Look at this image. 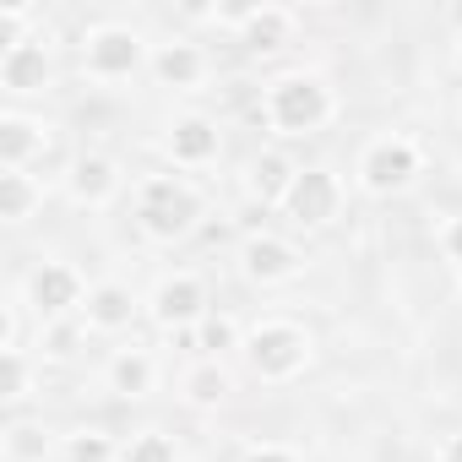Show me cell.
<instances>
[{
  "label": "cell",
  "instance_id": "obj_11",
  "mask_svg": "<svg viewBox=\"0 0 462 462\" xmlns=\"http://www.w3.org/2000/svg\"><path fill=\"white\" fill-rule=\"evenodd\" d=\"M289 267H294V256H289L278 240H256V245H251V273H256V278H283Z\"/></svg>",
  "mask_w": 462,
  "mask_h": 462
},
{
  "label": "cell",
  "instance_id": "obj_15",
  "mask_svg": "<svg viewBox=\"0 0 462 462\" xmlns=\"http://www.w3.org/2000/svg\"><path fill=\"white\" fill-rule=\"evenodd\" d=\"M77 190L82 196H104L109 190V163L104 158H82L77 163Z\"/></svg>",
  "mask_w": 462,
  "mask_h": 462
},
{
  "label": "cell",
  "instance_id": "obj_17",
  "mask_svg": "<svg viewBox=\"0 0 462 462\" xmlns=\"http://www.w3.org/2000/svg\"><path fill=\"white\" fill-rule=\"evenodd\" d=\"M283 44V17H256L251 23V50H278Z\"/></svg>",
  "mask_w": 462,
  "mask_h": 462
},
{
  "label": "cell",
  "instance_id": "obj_1",
  "mask_svg": "<svg viewBox=\"0 0 462 462\" xmlns=\"http://www.w3.org/2000/svg\"><path fill=\"white\" fill-rule=\"evenodd\" d=\"M273 115H278L283 131H310V125H321V115H327V93H321L316 82H283L278 98H273Z\"/></svg>",
  "mask_w": 462,
  "mask_h": 462
},
{
  "label": "cell",
  "instance_id": "obj_21",
  "mask_svg": "<svg viewBox=\"0 0 462 462\" xmlns=\"http://www.w3.org/2000/svg\"><path fill=\"white\" fill-rule=\"evenodd\" d=\"M71 462H109V446H104L98 435H82V440L71 446Z\"/></svg>",
  "mask_w": 462,
  "mask_h": 462
},
{
  "label": "cell",
  "instance_id": "obj_3",
  "mask_svg": "<svg viewBox=\"0 0 462 462\" xmlns=\"http://www.w3.org/2000/svg\"><path fill=\"white\" fill-rule=\"evenodd\" d=\"M289 201H294V217L300 223H327L332 207H337V185L327 174H300L294 190H289Z\"/></svg>",
  "mask_w": 462,
  "mask_h": 462
},
{
  "label": "cell",
  "instance_id": "obj_10",
  "mask_svg": "<svg viewBox=\"0 0 462 462\" xmlns=\"http://www.w3.org/2000/svg\"><path fill=\"white\" fill-rule=\"evenodd\" d=\"M212 147H217V136H212V125H207V120H185V125L174 131V152H180V158H190V163H196V158H207Z\"/></svg>",
  "mask_w": 462,
  "mask_h": 462
},
{
  "label": "cell",
  "instance_id": "obj_24",
  "mask_svg": "<svg viewBox=\"0 0 462 462\" xmlns=\"http://www.w3.org/2000/svg\"><path fill=\"white\" fill-rule=\"evenodd\" d=\"M23 392V365H17V354L6 359V397H17Z\"/></svg>",
  "mask_w": 462,
  "mask_h": 462
},
{
  "label": "cell",
  "instance_id": "obj_22",
  "mask_svg": "<svg viewBox=\"0 0 462 462\" xmlns=\"http://www.w3.org/2000/svg\"><path fill=\"white\" fill-rule=\"evenodd\" d=\"M196 397H201V402L223 397V375H217V370H201V375H196Z\"/></svg>",
  "mask_w": 462,
  "mask_h": 462
},
{
  "label": "cell",
  "instance_id": "obj_18",
  "mask_svg": "<svg viewBox=\"0 0 462 462\" xmlns=\"http://www.w3.org/2000/svg\"><path fill=\"white\" fill-rule=\"evenodd\" d=\"M283 180H289L283 158H262V163H256V190H262V196H278V190H283Z\"/></svg>",
  "mask_w": 462,
  "mask_h": 462
},
{
  "label": "cell",
  "instance_id": "obj_19",
  "mask_svg": "<svg viewBox=\"0 0 462 462\" xmlns=\"http://www.w3.org/2000/svg\"><path fill=\"white\" fill-rule=\"evenodd\" d=\"M131 462H174V451H169L163 435H142V440L131 446Z\"/></svg>",
  "mask_w": 462,
  "mask_h": 462
},
{
  "label": "cell",
  "instance_id": "obj_16",
  "mask_svg": "<svg viewBox=\"0 0 462 462\" xmlns=\"http://www.w3.org/2000/svg\"><path fill=\"white\" fill-rule=\"evenodd\" d=\"M158 71H163V77H169V82H190V77H196V55H190V50H180V44H174V50H169V55H163V60H158Z\"/></svg>",
  "mask_w": 462,
  "mask_h": 462
},
{
  "label": "cell",
  "instance_id": "obj_4",
  "mask_svg": "<svg viewBox=\"0 0 462 462\" xmlns=\"http://www.w3.org/2000/svg\"><path fill=\"white\" fill-rule=\"evenodd\" d=\"M300 354H305V343H300V332H289V327L256 332V343H251V359H256L267 375H283V370H294V365H300Z\"/></svg>",
  "mask_w": 462,
  "mask_h": 462
},
{
  "label": "cell",
  "instance_id": "obj_12",
  "mask_svg": "<svg viewBox=\"0 0 462 462\" xmlns=\"http://www.w3.org/2000/svg\"><path fill=\"white\" fill-rule=\"evenodd\" d=\"M131 316V300L120 294V289H98L93 294V321H104V327H120Z\"/></svg>",
  "mask_w": 462,
  "mask_h": 462
},
{
  "label": "cell",
  "instance_id": "obj_14",
  "mask_svg": "<svg viewBox=\"0 0 462 462\" xmlns=\"http://www.w3.org/2000/svg\"><path fill=\"white\" fill-rule=\"evenodd\" d=\"M28 147H33V131H28L23 120H6V125H0V158H6V163H17Z\"/></svg>",
  "mask_w": 462,
  "mask_h": 462
},
{
  "label": "cell",
  "instance_id": "obj_8",
  "mask_svg": "<svg viewBox=\"0 0 462 462\" xmlns=\"http://www.w3.org/2000/svg\"><path fill=\"white\" fill-rule=\"evenodd\" d=\"M33 300H39L44 310H66V305L77 300V278H71L66 267H44V273L33 278Z\"/></svg>",
  "mask_w": 462,
  "mask_h": 462
},
{
  "label": "cell",
  "instance_id": "obj_6",
  "mask_svg": "<svg viewBox=\"0 0 462 462\" xmlns=\"http://www.w3.org/2000/svg\"><path fill=\"white\" fill-rule=\"evenodd\" d=\"M93 66L109 71V77L131 71V66H136V39H131V33H104V39H93Z\"/></svg>",
  "mask_w": 462,
  "mask_h": 462
},
{
  "label": "cell",
  "instance_id": "obj_23",
  "mask_svg": "<svg viewBox=\"0 0 462 462\" xmlns=\"http://www.w3.org/2000/svg\"><path fill=\"white\" fill-rule=\"evenodd\" d=\"M228 337H235V332H228V321H212V327L201 332V343H207V348H228Z\"/></svg>",
  "mask_w": 462,
  "mask_h": 462
},
{
  "label": "cell",
  "instance_id": "obj_20",
  "mask_svg": "<svg viewBox=\"0 0 462 462\" xmlns=\"http://www.w3.org/2000/svg\"><path fill=\"white\" fill-rule=\"evenodd\" d=\"M115 381H120V392H142L147 386V365L142 359H120L115 365Z\"/></svg>",
  "mask_w": 462,
  "mask_h": 462
},
{
  "label": "cell",
  "instance_id": "obj_27",
  "mask_svg": "<svg viewBox=\"0 0 462 462\" xmlns=\"http://www.w3.org/2000/svg\"><path fill=\"white\" fill-rule=\"evenodd\" d=\"M446 462H462V440H451V451H446Z\"/></svg>",
  "mask_w": 462,
  "mask_h": 462
},
{
  "label": "cell",
  "instance_id": "obj_13",
  "mask_svg": "<svg viewBox=\"0 0 462 462\" xmlns=\"http://www.w3.org/2000/svg\"><path fill=\"white\" fill-rule=\"evenodd\" d=\"M28 201H33V190L23 185V174H0V212H6V217H23Z\"/></svg>",
  "mask_w": 462,
  "mask_h": 462
},
{
  "label": "cell",
  "instance_id": "obj_2",
  "mask_svg": "<svg viewBox=\"0 0 462 462\" xmlns=\"http://www.w3.org/2000/svg\"><path fill=\"white\" fill-rule=\"evenodd\" d=\"M142 217H147L152 235H180V228L196 217V201H190L185 190H174V185H152V190H147Z\"/></svg>",
  "mask_w": 462,
  "mask_h": 462
},
{
  "label": "cell",
  "instance_id": "obj_9",
  "mask_svg": "<svg viewBox=\"0 0 462 462\" xmlns=\"http://www.w3.org/2000/svg\"><path fill=\"white\" fill-rule=\"evenodd\" d=\"M196 310H201V289L185 283V278L158 294V316H163V321H185V316H196Z\"/></svg>",
  "mask_w": 462,
  "mask_h": 462
},
{
  "label": "cell",
  "instance_id": "obj_5",
  "mask_svg": "<svg viewBox=\"0 0 462 462\" xmlns=\"http://www.w3.org/2000/svg\"><path fill=\"white\" fill-rule=\"evenodd\" d=\"M365 174H370V185H375V190H392V185H402V180L413 174V152L386 142V147H375V152H370Z\"/></svg>",
  "mask_w": 462,
  "mask_h": 462
},
{
  "label": "cell",
  "instance_id": "obj_25",
  "mask_svg": "<svg viewBox=\"0 0 462 462\" xmlns=\"http://www.w3.org/2000/svg\"><path fill=\"white\" fill-rule=\"evenodd\" d=\"M251 462H289L283 451H262V457H251Z\"/></svg>",
  "mask_w": 462,
  "mask_h": 462
},
{
  "label": "cell",
  "instance_id": "obj_7",
  "mask_svg": "<svg viewBox=\"0 0 462 462\" xmlns=\"http://www.w3.org/2000/svg\"><path fill=\"white\" fill-rule=\"evenodd\" d=\"M6 88H17V93H28V88H44V50H33V44H17V50L6 55Z\"/></svg>",
  "mask_w": 462,
  "mask_h": 462
},
{
  "label": "cell",
  "instance_id": "obj_26",
  "mask_svg": "<svg viewBox=\"0 0 462 462\" xmlns=\"http://www.w3.org/2000/svg\"><path fill=\"white\" fill-rule=\"evenodd\" d=\"M451 251H457V256H462V223H457V228H451Z\"/></svg>",
  "mask_w": 462,
  "mask_h": 462
}]
</instances>
